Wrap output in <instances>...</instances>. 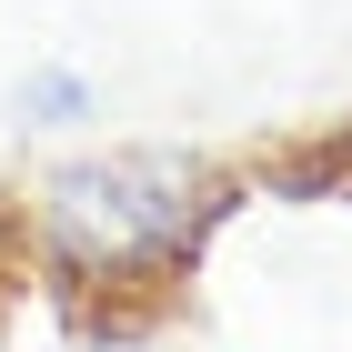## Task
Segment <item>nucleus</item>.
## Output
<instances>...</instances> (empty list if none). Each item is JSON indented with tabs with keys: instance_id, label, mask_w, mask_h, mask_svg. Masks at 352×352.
<instances>
[{
	"instance_id": "obj_1",
	"label": "nucleus",
	"mask_w": 352,
	"mask_h": 352,
	"mask_svg": "<svg viewBox=\"0 0 352 352\" xmlns=\"http://www.w3.org/2000/svg\"><path fill=\"white\" fill-rule=\"evenodd\" d=\"M221 171L201 151H91L41 182L30 242L60 282L81 292H121V282H171L221 221Z\"/></svg>"
},
{
	"instance_id": "obj_2",
	"label": "nucleus",
	"mask_w": 352,
	"mask_h": 352,
	"mask_svg": "<svg viewBox=\"0 0 352 352\" xmlns=\"http://www.w3.org/2000/svg\"><path fill=\"white\" fill-rule=\"evenodd\" d=\"M91 111H101L91 71H71V60H41V71H21V121H41V131H71V121H91Z\"/></svg>"
}]
</instances>
